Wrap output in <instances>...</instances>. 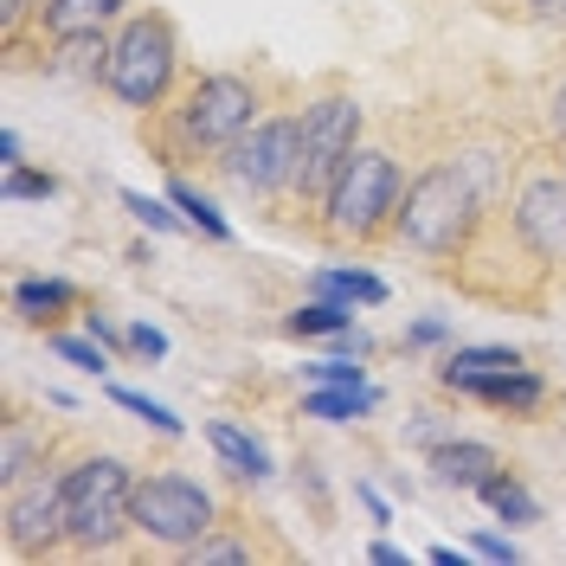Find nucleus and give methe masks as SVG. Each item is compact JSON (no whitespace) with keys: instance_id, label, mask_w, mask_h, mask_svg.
<instances>
[{"instance_id":"obj_1","label":"nucleus","mask_w":566,"mask_h":566,"mask_svg":"<svg viewBox=\"0 0 566 566\" xmlns=\"http://www.w3.org/2000/svg\"><path fill=\"white\" fill-rule=\"evenodd\" d=\"M258 109H264V91H258L251 71H200V77H187L161 109L142 116V142L155 148L161 168L219 161L251 123H264Z\"/></svg>"},{"instance_id":"obj_2","label":"nucleus","mask_w":566,"mask_h":566,"mask_svg":"<svg viewBox=\"0 0 566 566\" xmlns=\"http://www.w3.org/2000/svg\"><path fill=\"white\" fill-rule=\"evenodd\" d=\"M490 207L495 193L476 180V168L463 155H451V161H431V168L406 180L399 212H392V239L406 251H419V258H431V264H458L470 239L483 232Z\"/></svg>"},{"instance_id":"obj_3","label":"nucleus","mask_w":566,"mask_h":566,"mask_svg":"<svg viewBox=\"0 0 566 566\" xmlns=\"http://www.w3.org/2000/svg\"><path fill=\"white\" fill-rule=\"evenodd\" d=\"M104 91L123 109H142V116L161 109L180 91V33L161 7H136V13L116 27Z\"/></svg>"},{"instance_id":"obj_4","label":"nucleus","mask_w":566,"mask_h":566,"mask_svg":"<svg viewBox=\"0 0 566 566\" xmlns=\"http://www.w3.org/2000/svg\"><path fill=\"white\" fill-rule=\"evenodd\" d=\"M399 193H406V175L387 148L360 142L348 155V168L335 175L328 200H322V232L335 245H374L392 232V212H399Z\"/></svg>"},{"instance_id":"obj_5","label":"nucleus","mask_w":566,"mask_h":566,"mask_svg":"<svg viewBox=\"0 0 566 566\" xmlns=\"http://www.w3.org/2000/svg\"><path fill=\"white\" fill-rule=\"evenodd\" d=\"M65 502H71V554H116L123 534L136 528V476L123 458H84L65 470Z\"/></svg>"},{"instance_id":"obj_6","label":"nucleus","mask_w":566,"mask_h":566,"mask_svg":"<svg viewBox=\"0 0 566 566\" xmlns=\"http://www.w3.org/2000/svg\"><path fill=\"white\" fill-rule=\"evenodd\" d=\"M354 148H360V104H354L348 91L310 97V104H303V155H296V187H290V200L322 212V200H328L335 175L348 168Z\"/></svg>"},{"instance_id":"obj_7","label":"nucleus","mask_w":566,"mask_h":566,"mask_svg":"<svg viewBox=\"0 0 566 566\" xmlns=\"http://www.w3.org/2000/svg\"><path fill=\"white\" fill-rule=\"evenodd\" d=\"M296 155H303V109L290 116H264L251 123L245 136L232 142L212 168L232 193H251V200H277L296 187Z\"/></svg>"},{"instance_id":"obj_8","label":"nucleus","mask_w":566,"mask_h":566,"mask_svg":"<svg viewBox=\"0 0 566 566\" xmlns=\"http://www.w3.org/2000/svg\"><path fill=\"white\" fill-rule=\"evenodd\" d=\"M219 528V502H212L193 476L180 470H155V476H136V534L161 541V547H193L200 534Z\"/></svg>"},{"instance_id":"obj_9","label":"nucleus","mask_w":566,"mask_h":566,"mask_svg":"<svg viewBox=\"0 0 566 566\" xmlns=\"http://www.w3.org/2000/svg\"><path fill=\"white\" fill-rule=\"evenodd\" d=\"M71 528V502H65V470H39L27 483L7 490V554L13 560H45L65 547Z\"/></svg>"},{"instance_id":"obj_10","label":"nucleus","mask_w":566,"mask_h":566,"mask_svg":"<svg viewBox=\"0 0 566 566\" xmlns=\"http://www.w3.org/2000/svg\"><path fill=\"white\" fill-rule=\"evenodd\" d=\"M509 219L522 226V239L547 264H566V168L534 161L528 175L515 180V193H509Z\"/></svg>"},{"instance_id":"obj_11","label":"nucleus","mask_w":566,"mask_h":566,"mask_svg":"<svg viewBox=\"0 0 566 566\" xmlns=\"http://www.w3.org/2000/svg\"><path fill=\"white\" fill-rule=\"evenodd\" d=\"M451 392H463V399H483V406L509 412V419H534V412L547 406V380H541L534 367H509V374H470V380H451Z\"/></svg>"},{"instance_id":"obj_12","label":"nucleus","mask_w":566,"mask_h":566,"mask_svg":"<svg viewBox=\"0 0 566 566\" xmlns=\"http://www.w3.org/2000/svg\"><path fill=\"white\" fill-rule=\"evenodd\" d=\"M502 458H495L490 444H476V438H444L438 451H431V476L444 483V490H483Z\"/></svg>"},{"instance_id":"obj_13","label":"nucleus","mask_w":566,"mask_h":566,"mask_svg":"<svg viewBox=\"0 0 566 566\" xmlns=\"http://www.w3.org/2000/svg\"><path fill=\"white\" fill-rule=\"evenodd\" d=\"M39 470H52V438L27 419H7L0 424V490H13V483H27Z\"/></svg>"},{"instance_id":"obj_14","label":"nucleus","mask_w":566,"mask_h":566,"mask_svg":"<svg viewBox=\"0 0 566 566\" xmlns=\"http://www.w3.org/2000/svg\"><path fill=\"white\" fill-rule=\"evenodd\" d=\"M123 7H129V0H45V7H39V33H45V39L104 33Z\"/></svg>"},{"instance_id":"obj_15","label":"nucleus","mask_w":566,"mask_h":566,"mask_svg":"<svg viewBox=\"0 0 566 566\" xmlns=\"http://www.w3.org/2000/svg\"><path fill=\"white\" fill-rule=\"evenodd\" d=\"M109 45H116V33H77V39H52V71H65L71 84H104L109 71Z\"/></svg>"},{"instance_id":"obj_16","label":"nucleus","mask_w":566,"mask_h":566,"mask_svg":"<svg viewBox=\"0 0 566 566\" xmlns=\"http://www.w3.org/2000/svg\"><path fill=\"white\" fill-rule=\"evenodd\" d=\"M65 310H77V290L59 277H20L13 283V316L33 322V328H45V322H59Z\"/></svg>"},{"instance_id":"obj_17","label":"nucleus","mask_w":566,"mask_h":566,"mask_svg":"<svg viewBox=\"0 0 566 566\" xmlns=\"http://www.w3.org/2000/svg\"><path fill=\"white\" fill-rule=\"evenodd\" d=\"M207 444L232 463L239 476H251V483H264V476H271V451H264L251 431H239L232 419H207Z\"/></svg>"},{"instance_id":"obj_18","label":"nucleus","mask_w":566,"mask_h":566,"mask_svg":"<svg viewBox=\"0 0 566 566\" xmlns=\"http://www.w3.org/2000/svg\"><path fill=\"white\" fill-rule=\"evenodd\" d=\"M380 406V392L367 387H310L303 392V419H328V424H348V419H367Z\"/></svg>"},{"instance_id":"obj_19","label":"nucleus","mask_w":566,"mask_h":566,"mask_svg":"<svg viewBox=\"0 0 566 566\" xmlns=\"http://www.w3.org/2000/svg\"><path fill=\"white\" fill-rule=\"evenodd\" d=\"M342 328H354V303H342V296H316V303L283 316V335H296V342H322V335H342Z\"/></svg>"},{"instance_id":"obj_20","label":"nucleus","mask_w":566,"mask_h":566,"mask_svg":"<svg viewBox=\"0 0 566 566\" xmlns=\"http://www.w3.org/2000/svg\"><path fill=\"white\" fill-rule=\"evenodd\" d=\"M476 495L490 502V509L502 515V522H509V528H522V522H541V502L528 495V483H522L515 470H495V476H490V483H483Z\"/></svg>"},{"instance_id":"obj_21","label":"nucleus","mask_w":566,"mask_h":566,"mask_svg":"<svg viewBox=\"0 0 566 566\" xmlns=\"http://www.w3.org/2000/svg\"><path fill=\"white\" fill-rule=\"evenodd\" d=\"M180 560H187V566H245L251 560V541H245V534L212 528V534H200L193 547H180Z\"/></svg>"},{"instance_id":"obj_22","label":"nucleus","mask_w":566,"mask_h":566,"mask_svg":"<svg viewBox=\"0 0 566 566\" xmlns=\"http://www.w3.org/2000/svg\"><path fill=\"white\" fill-rule=\"evenodd\" d=\"M316 296H342V303H387V283L374 271H316Z\"/></svg>"},{"instance_id":"obj_23","label":"nucleus","mask_w":566,"mask_h":566,"mask_svg":"<svg viewBox=\"0 0 566 566\" xmlns=\"http://www.w3.org/2000/svg\"><path fill=\"white\" fill-rule=\"evenodd\" d=\"M168 200L180 207V219H187L193 232H207V239H232V226H226V212L212 207L207 193H193L187 180H175V187H168Z\"/></svg>"},{"instance_id":"obj_24","label":"nucleus","mask_w":566,"mask_h":566,"mask_svg":"<svg viewBox=\"0 0 566 566\" xmlns=\"http://www.w3.org/2000/svg\"><path fill=\"white\" fill-rule=\"evenodd\" d=\"M52 354L71 360V367H84V374H104L109 367V348L91 335V328H84V335H52Z\"/></svg>"},{"instance_id":"obj_25","label":"nucleus","mask_w":566,"mask_h":566,"mask_svg":"<svg viewBox=\"0 0 566 566\" xmlns=\"http://www.w3.org/2000/svg\"><path fill=\"white\" fill-rule=\"evenodd\" d=\"M109 399L123 406V412H136V419H148L161 438H180V419L161 406V399H148V392H129V387H109Z\"/></svg>"},{"instance_id":"obj_26","label":"nucleus","mask_w":566,"mask_h":566,"mask_svg":"<svg viewBox=\"0 0 566 566\" xmlns=\"http://www.w3.org/2000/svg\"><path fill=\"white\" fill-rule=\"evenodd\" d=\"M0 193H7V200H52V193H59V175H39V168L20 161V168H7Z\"/></svg>"},{"instance_id":"obj_27","label":"nucleus","mask_w":566,"mask_h":566,"mask_svg":"<svg viewBox=\"0 0 566 566\" xmlns=\"http://www.w3.org/2000/svg\"><path fill=\"white\" fill-rule=\"evenodd\" d=\"M123 207L136 212V226H148V232H180V226H187L180 212H168L161 200H148V193H136V187H123Z\"/></svg>"},{"instance_id":"obj_28","label":"nucleus","mask_w":566,"mask_h":566,"mask_svg":"<svg viewBox=\"0 0 566 566\" xmlns=\"http://www.w3.org/2000/svg\"><path fill=\"white\" fill-rule=\"evenodd\" d=\"M39 7H45V0H0V39H7V52H13L20 33L39 20Z\"/></svg>"},{"instance_id":"obj_29","label":"nucleus","mask_w":566,"mask_h":566,"mask_svg":"<svg viewBox=\"0 0 566 566\" xmlns=\"http://www.w3.org/2000/svg\"><path fill=\"white\" fill-rule=\"evenodd\" d=\"M303 380H310V387H360L367 374L348 367V360H303Z\"/></svg>"},{"instance_id":"obj_30","label":"nucleus","mask_w":566,"mask_h":566,"mask_svg":"<svg viewBox=\"0 0 566 566\" xmlns=\"http://www.w3.org/2000/svg\"><path fill=\"white\" fill-rule=\"evenodd\" d=\"M129 354L161 360V354H168V335H161V328H148V322H136V328H129Z\"/></svg>"},{"instance_id":"obj_31","label":"nucleus","mask_w":566,"mask_h":566,"mask_svg":"<svg viewBox=\"0 0 566 566\" xmlns=\"http://www.w3.org/2000/svg\"><path fill=\"white\" fill-rule=\"evenodd\" d=\"M470 554H483V560L509 566V560H515V541H502V534H470Z\"/></svg>"},{"instance_id":"obj_32","label":"nucleus","mask_w":566,"mask_h":566,"mask_svg":"<svg viewBox=\"0 0 566 566\" xmlns=\"http://www.w3.org/2000/svg\"><path fill=\"white\" fill-rule=\"evenodd\" d=\"M84 328H91V335H97L104 348H129V335H123V328H116V322H109V316H97V310L84 316Z\"/></svg>"},{"instance_id":"obj_33","label":"nucleus","mask_w":566,"mask_h":566,"mask_svg":"<svg viewBox=\"0 0 566 566\" xmlns=\"http://www.w3.org/2000/svg\"><path fill=\"white\" fill-rule=\"evenodd\" d=\"M528 7V20H541V27H566V0H522Z\"/></svg>"},{"instance_id":"obj_34","label":"nucleus","mask_w":566,"mask_h":566,"mask_svg":"<svg viewBox=\"0 0 566 566\" xmlns=\"http://www.w3.org/2000/svg\"><path fill=\"white\" fill-rule=\"evenodd\" d=\"M547 136L566 142V84H554V97H547Z\"/></svg>"},{"instance_id":"obj_35","label":"nucleus","mask_w":566,"mask_h":566,"mask_svg":"<svg viewBox=\"0 0 566 566\" xmlns=\"http://www.w3.org/2000/svg\"><path fill=\"white\" fill-rule=\"evenodd\" d=\"M406 342H412V348H438V342H444V322H412Z\"/></svg>"},{"instance_id":"obj_36","label":"nucleus","mask_w":566,"mask_h":566,"mask_svg":"<svg viewBox=\"0 0 566 566\" xmlns=\"http://www.w3.org/2000/svg\"><path fill=\"white\" fill-rule=\"evenodd\" d=\"M367 560H380V566H406V554H399L392 541H374V547H367Z\"/></svg>"},{"instance_id":"obj_37","label":"nucleus","mask_w":566,"mask_h":566,"mask_svg":"<svg viewBox=\"0 0 566 566\" xmlns=\"http://www.w3.org/2000/svg\"><path fill=\"white\" fill-rule=\"evenodd\" d=\"M0 168H20V136L13 129H0Z\"/></svg>"},{"instance_id":"obj_38","label":"nucleus","mask_w":566,"mask_h":566,"mask_svg":"<svg viewBox=\"0 0 566 566\" xmlns=\"http://www.w3.org/2000/svg\"><path fill=\"white\" fill-rule=\"evenodd\" d=\"M354 495H360V502H367V515H374V522H387V502H380V495L367 490V483H360V490H354Z\"/></svg>"}]
</instances>
